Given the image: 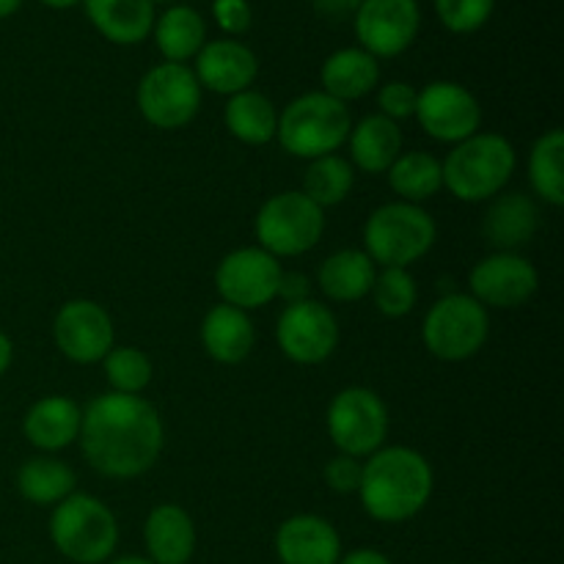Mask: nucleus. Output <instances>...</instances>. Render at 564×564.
<instances>
[{"mask_svg": "<svg viewBox=\"0 0 564 564\" xmlns=\"http://www.w3.org/2000/svg\"><path fill=\"white\" fill-rule=\"evenodd\" d=\"M372 303L383 317L400 319L413 312L419 301V286L411 270L405 268H380L372 284Z\"/></svg>", "mask_w": 564, "mask_h": 564, "instance_id": "nucleus-34", "label": "nucleus"}, {"mask_svg": "<svg viewBox=\"0 0 564 564\" xmlns=\"http://www.w3.org/2000/svg\"><path fill=\"white\" fill-rule=\"evenodd\" d=\"M11 361H14V345H11L9 336L0 330V378H3L6 372H9Z\"/></svg>", "mask_w": 564, "mask_h": 564, "instance_id": "nucleus-42", "label": "nucleus"}, {"mask_svg": "<svg viewBox=\"0 0 564 564\" xmlns=\"http://www.w3.org/2000/svg\"><path fill=\"white\" fill-rule=\"evenodd\" d=\"M516 147L499 132H477L455 143L446 160H441L444 187L466 204L490 202L499 196L516 174Z\"/></svg>", "mask_w": 564, "mask_h": 564, "instance_id": "nucleus-3", "label": "nucleus"}, {"mask_svg": "<svg viewBox=\"0 0 564 564\" xmlns=\"http://www.w3.org/2000/svg\"><path fill=\"white\" fill-rule=\"evenodd\" d=\"M279 297H284V303L290 306V303H301V301H308L312 297V281H308V275L303 273H281V281H279Z\"/></svg>", "mask_w": 564, "mask_h": 564, "instance_id": "nucleus-39", "label": "nucleus"}, {"mask_svg": "<svg viewBox=\"0 0 564 564\" xmlns=\"http://www.w3.org/2000/svg\"><path fill=\"white\" fill-rule=\"evenodd\" d=\"M378 264L367 257L364 248H345L336 251L319 264L317 286L328 301L358 303L372 292Z\"/></svg>", "mask_w": 564, "mask_h": 564, "instance_id": "nucleus-26", "label": "nucleus"}, {"mask_svg": "<svg viewBox=\"0 0 564 564\" xmlns=\"http://www.w3.org/2000/svg\"><path fill=\"white\" fill-rule=\"evenodd\" d=\"M352 185H356V169L350 160L341 154H325V158L308 160L301 193L312 198L319 209H328L345 202L352 193Z\"/></svg>", "mask_w": 564, "mask_h": 564, "instance_id": "nucleus-32", "label": "nucleus"}, {"mask_svg": "<svg viewBox=\"0 0 564 564\" xmlns=\"http://www.w3.org/2000/svg\"><path fill=\"white\" fill-rule=\"evenodd\" d=\"M193 61H196L193 75H196L198 86L213 94H224V97L248 91L259 75L257 53L240 39H213L198 50Z\"/></svg>", "mask_w": 564, "mask_h": 564, "instance_id": "nucleus-17", "label": "nucleus"}, {"mask_svg": "<svg viewBox=\"0 0 564 564\" xmlns=\"http://www.w3.org/2000/svg\"><path fill=\"white\" fill-rule=\"evenodd\" d=\"M224 124L229 135L246 143V147H268L270 141H275L279 110H275L273 99L264 97L262 91L248 88V91L226 99Z\"/></svg>", "mask_w": 564, "mask_h": 564, "instance_id": "nucleus-28", "label": "nucleus"}, {"mask_svg": "<svg viewBox=\"0 0 564 564\" xmlns=\"http://www.w3.org/2000/svg\"><path fill=\"white\" fill-rule=\"evenodd\" d=\"M416 97L419 91L405 80H389L383 86H378V113L386 119L397 121L413 119L416 113Z\"/></svg>", "mask_w": 564, "mask_h": 564, "instance_id": "nucleus-36", "label": "nucleus"}, {"mask_svg": "<svg viewBox=\"0 0 564 564\" xmlns=\"http://www.w3.org/2000/svg\"><path fill=\"white\" fill-rule=\"evenodd\" d=\"M350 127L352 119L345 102L325 91H306L281 110L275 138L292 158L317 160L339 152L347 143Z\"/></svg>", "mask_w": 564, "mask_h": 564, "instance_id": "nucleus-4", "label": "nucleus"}, {"mask_svg": "<svg viewBox=\"0 0 564 564\" xmlns=\"http://www.w3.org/2000/svg\"><path fill=\"white\" fill-rule=\"evenodd\" d=\"M361 471L364 460L350 455H336L325 463L323 477L334 494H358V485H361Z\"/></svg>", "mask_w": 564, "mask_h": 564, "instance_id": "nucleus-38", "label": "nucleus"}, {"mask_svg": "<svg viewBox=\"0 0 564 564\" xmlns=\"http://www.w3.org/2000/svg\"><path fill=\"white\" fill-rule=\"evenodd\" d=\"M336 564H391V560L378 549H356L341 554Z\"/></svg>", "mask_w": 564, "mask_h": 564, "instance_id": "nucleus-41", "label": "nucleus"}, {"mask_svg": "<svg viewBox=\"0 0 564 564\" xmlns=\"http://www.w3.org/2000/svg\"><path fill=\"white\" fill-rule=\"evenodd\" d=\"M77 441L97 474L108 479H135L160 460L165 427L149 400L108 391L83 408Z\"/></svg>", "mask_w": 564, "mask_h": 564, "instance_id": "nucleus-1", "label": "nucleus"}, {"mask_svg": "<svg viewBox=\"0 0 564 564\" xmlns=\"http://www.w3.org/2000/svg\"><path fill=\"white\" fill-rule=\"evenodd\" d=\"M435 474L427 457L411 446H380L364 460L358 499L378 523L413 521L433 499Z\"/></svg>", "mask_w": 564, "mask_h": 564, "instance_id": "nucleus-2", "label": "nucleus"}, {"mask_svg": "<svg viewBox=\"0 0 564 564\" xmlns=\"http://www.w3.org/2000/svg\"><path fill=\"white\" fill-rule=\"evenodd\" d=\"M538 229V204L529 196H523V193H499L496 198H490V207L482 220V231L485 240H488L496 251L518 253V248L532 242Z\"/></svg>", "mask_w": 564, "mask_h": 564, "instance_id": "nucleus-23", "label": "nucleus"}, {"mask_svg": "<svg viewBox=\"0 0 564 564\" xmlns=\"http://www.w3.org/2000/svg\"><path fill=\"white\" fill-rule=\"evenodd\" d=\"M347 147H350L352 169H361L364 174L372 176L386 174L394 165V160L405 152L400 124L380 113L364 116L358 124H352Z\"/></svg>", "mask_w": 564, "mask_h": 564, "instance_id": "nucleus-25", "label": "nucleus"}, {"mask_svg": "<svg viewBox=\"0 0 564 564\" xmlns=\"http://www.w3.org/2000/svg\"><path fill=\"white\" fill-rule=\"evenodd\" d=\"M386 174H389V185L394 191L397 202L419 204L422 207L427 198L444 191V169H441V160L435 154L422 152V149L402 152Z\"/></svg>", "mask_w": 564, "mask_h": 564, "instance_id": "nucleus-30", "label": "nucleus"}, {"mask_svg": "<svg viewBox=\"0 0 564 564\" xmlns=\"http://www.w3.org/2000/svg\"><path fill=\"white\" fill-rule=\"evenodd\" d=\"M83 408L72 397L50 394L33 402L22 419V433L28 444L42 455H55L80 438Z\"/></svg>", "mask_w": 564, "mask_h": 564, "instance_id": "nucleus-19", "label": "nucleus"}, {"mask_svg": "<svg viewBox=\"0 0 564 564\" xmlns=\"http://www.w3.org/2000/svg\"><path fill=\"white\" fill-rule=\"evenodd\" d=\"M361 6V0H314V9L319 11L328 20H345V17H352Z\"/></svg>", "mask_w": 564, "mask_h": 564, "instance_id": "nucleus-40", "label": "nucleus"}, {"mask_svg": "<svg viewBox=\"0 0 564 564\" xmlns=\"http://www.w3.org/2000/svg\"><path fill=\"white\" fill-rule=\"evenodd\" d=\"M253 231H257L259 248L270 257H303L323 240L325 209H319L301 191L275 193L259 207Z\"/></svg>", "mask_w": 564, "mask_h": 564, "instance_id": "nucleus-8", "label": "nucleus"}, {"mask_svg": "<svg viewBox=\"0 0 564 564\" xmlns=\"http://www.w3.org/2000/svg\"><path fill=\"white\" fill-rule=\"evenodd\" d=\"M253 345H257V328L248 312L218 303L204 314L202 347L213 361L235 367L251 356Z\"/></svg>", "mask_w": 564, "mask_h": 564, "instance_id": "nucleus-22", "label": "nucleus"}, {"mask_svg": "<svg viewBox=\"0 0 564 564\" xmlns=\"http://www.w3.org/2000/svg\"><path fill=\"white\" fill-rule=\"evenodd\" d=\"M325 427L339 455L367 460L389 438V408L378 391L347 386L330 400Z\"/></svg>", "mask_w": 564, "mask_h": 564, "instance_id": "nucleus-9", "label": "nucleus"}, {"mask_svg": "<svg viewBox=\"0 0 564 564\" xmlns=\"http://www.w3.org/2000/svg\"><path fill=\"white\" fill-rule=\"evenodd\" d=\"M319 83L328 97L339 102H356V99L369 97L380 86V64L375 55L361 47H341L325 58L319 69Z\"/></svg>", "mask_w": 564, "mask_h": 564, "instance_id": "nucleus-24", "label": "nucleus"}, {"mask_svg": "<svg viewBox=\"0 0 564 564\" xmlns=\"http://www.w3.org/2000/svg\"><path fill=\"white\" fill-rule=\"evenodd\" d=\"M438 240L433 215L419 204L389 202L364 224V251L378 268H411Z\"/></svg>", "mask_w": 564, "mask_h": 564, "instance_id": "nucleus-6", "label": "nucleus"}, {"mask_svg": "<svg viewBox=\"0 0 564 564\" xmlns=\"http://www.w3.org/2000/svg\"><path fill=\"white\" fill-rule=\"evenodd\" d=\"M50 543L75 564H102L119 545V523L110 507L91 494H72L53 507Z\"/></svg>", "mask_w": 564, "mask_h": 564, "instance_id": "nucleus-5", "label": "nucleus"}, {"mask_svg": "<svg viewBox=\"0 0 564 564\" xmlns=\"http://www.w3.org/2000/svg\"><path fill=\"white\" fill-rule=\"evenodd\" d=\"M284 268L259 246L237 248L226 253L215 268V290L226 306L253 312L279 297V281Z\"/></svg>", "mask_w": 564, "mask_h": 564, "instance_id": "nucleus-11", "label": "nucleus"}, {"mask_svg": "<svg viewBox=\"0 0 564 564\" xmlns=\"http://www.w3.org/2000/svg\"><path fill=\"white\" fill-rule=\"evenodd\" d=\"M75 471L53 455L28 457L17 471V490L36 507H55L75 494Z\"/></svg>", "mask_w": 564, "mask_h": 564, "instance_id": "nucleus-29", "label": "nucleus"}, {"mask_svg": "<svg viewBox=\"0 0 564 564\" xmlns=\"http://www.w3.org/2000/svg\"><path fill=\"white\" fill-rule=\"evenodd\" d=\"M22 3L25 0H0V20H9L11 14H17L22 9Z\"/></svg>", "mask_w": 564, "mask_h": 564, "instance_id": "nucleus-43", "label": "nucleus"}, {"mask_svg": "<svg viewBox=\"0 0 564 564\" xmlns=\"http://www.w3.org/2000/svg\"><path fill=\"white\" fill-rule=\"evenodd\" d=\"M213 17L215 25L229 39H240L253 25V9L248 0H213Z\"/></svg>", "mask_w": 564, "mask_h": 564, "instance_id": "nucleus-37", "label": "nucleus"}, {"mask_svg": "<svg viewBox=\"0 0 564 564\" xmlns=\"http://www.w3.org/2000/svg\"><path fill=\"white\" fill-rule=\"evenodd\" d=\"M154 3V9H158V6H171V0H152Z\"/></svg>", "mask_w": 564, "mask_h": 564, "instance_id": "nucleus-46", "label": "nucleus"}, {"mask_svg": "<svg viewBox=\"0 0 564 564\" xmlns=\"http://www.w3.org/2000/svg\"><path fill=\"white\" fill-rule=\"evenodd\" d=\"M275 556L281 564H336L341 556V538L330 521L303 512L279 527Z\"/></svg>", "mask_w": 564, "mask_h": 564, "instance_id": "nucleus-18", "label": "nucleus"}, {"mask_svg": "<svg viewBox=\"0 0 564 564\" xmlns=\"http://www.w3.org/2000/svg\"><path fill=\"white\" fill-rule=\"evenodd\" d=\"M529 185L551 207L564 204V132L549 130L529 152Z\"/></svg>", "mask_w": 564, "mask_h": 564, "instance_id": "nucleus-31", "label": "nucleus"}, {"mask_svg": "<svg viewBox=\"0 0 564 564\" xmlns=\"http://www.w3.org/2000/svg\"><path fill=\"white\" fill-rule=\"evenodd\" d=\"M358 47L375 58H397L416 42L422 31L419 0H361L352 14Z\"/></svg>", "mask_w": 564, "mask_h": 564, "instance_id": "nucleus-14", "label": "nucleus"}, {"mask_svg": "<svg viewBox=\"0 0 564 564\" xmlns=\"http://www.w3.org/2000/svg\"><path fill=\"white\" fill-rule=\"evenodd\" d=\"M147 560L154 564H187L196 554V523L180 505H158L143 523Z\"/></svg>", "mask_w": 564, "mask_h": 564, "instance_id": "nucleus-20", "label": "nucleus"}, {"mask_svg": "<svg viewBox=\"0 0 564 564\" xmlns=\"http://www.w3.org/2000/svg\"><path fill=\"white\" fill-rule=\"evenodd\" d=\"M490 336V314L468 292H449L427 308L422 323V341L438 361H468L485 347Z\"/></svg>", "mask_w": 564, "mask_h": 564, "instance_id": "nucleus-7", "label": "nucleus"}, {"mask_svg": "<svg viewBox=\"0 0 564 564\" xmlns=\"http://www.w3.org/2000/svg\"><path fill=\"white\" fill-rule=\"evenodd\" d=\"M152 36L169 64H187L207 44V22L193 6L171 3L154 17Z\"/></svg>", "mask_w": 564, "mask_h": 564, "instance_id": "nucleus-27", "label": "nucleus"}, {"mask_svg": "<svg viewBox=\"0 0 564 564\" xmlns=\"http://www.w3.org/2000/svg\"><path fill=\"white\" fill-rule=\"evenodd\" d=\"M53 341L69 361L102 364L116 347V328L105 306L88 297H75L58 308L53 319Z\"/></svg>", "mask_w": 564, "mask_h": 564, "instance_id": "nucleus-16", "label": "nucleus"}, {"mask_svg": "<svg viewBox=\"0 0 564 564\" xmlns=\"http://www.w3.org/2000/svg\"><path fill=\"white\" fill-rule=\"evenodd\" d=\"M42 6H47V9H58V11H66V9H75V6H80L83 0H39Z\"/></svg>", "mask_w": 564, "mask_h": 564, "instance_id": "nucleus-44", "label": "nucleus"}, {"mask_svg": "<svg viewBox=\"0 0 564 564\" xmlns=\"http://www.w3.org/2000/svg\"><path fill=\"white\" fill-rule=\"evenodd\" d=\"M110 564H154V562L147 560V556H119V560H113Z\"/></svg>", "mask_w": 564, "mask_h": 564, "instance_id": "nucleus-45", "label": "nucleus"}, {"mask_svg": "<svg viewBox=\"0 0 564 564\" xmlns=\"http://www.w3.org/2000/svg\"><path fill=\"white\" fill-rule=\"evenodd\" d=\"M339 339L341 330L336 314L314 297L284 306L275 323V341L281 352L301 367H317L328 361L339 347Z\"/></svg>", "mask_w": 564, "mask_h": 564, "instance_id": "nucleus-12", "label": "nucleus"}, {"mask_svg": "<svg viewBox=\"0 0 564 564\" xmlns=\"http://www.w3.org/2000/svg\"><path fill=\"white\" fill-rule=\"evenodd\" d=\"M433 6L446 31L468 36V33H477L479 28L488 25L496 0H433Z\"/></svg>", "mask_w": 564, "mask_h": 564, "instance_id": "nucleus-35", "label": "nucleus"}, {"mask_svg": "<svg viewBox=\"0 0 564 564\" xmlns=\"http://www.w3.org/2000/svg\"><path fill=\"white\" fill-rule=\"evenodd\" d=\"M83 9L94 31L121 47L147 42L158 17L152 0H83Z\"/></svg>", "mask_w": 564, "mask_h": 564, "instance_id": "nucleus-21", "label": "nucleus"}, {"mask_svg": "<svg viewBox=\"0 0 564 564\" xmlns=\"http://www.w3.org/2000/svg\"><path fill=\"white\" fill-rule=\"evenodd\" d=\"M202 91L191 66L163 61L138 83V113L158 130H182L202 110Z\"/></svg>", "mask_w": 564, "mask_h": 564, "instance_id": "nucleus-10", "label": "nucleus"}, {"mask_svg": "<svg viewBox=\"0 0 564 564\" xmlns=\"http://www.w3.org/2000/svg\"><path fill=\"white\" fill-rule=\"evenodd\" d=\"M540 286L538 268L521 253L494 251L479 259L468 273V295L485 308H521Z\"/></svg>", "mask_w": 564, "mask_h": 564, "instance_id": "nucleus-15", "label": "nucleus"}, {"mask_svg": "<svg viewBox=\"0 0 564 564\" xmlns=\"http://www.w3.org/2000/svg\"><path fill=\"white\" fill-rule=\"evenodd\" d=\"M105 378H108L110 391L116 394H135L141 397V391H147V386L152 383V361L143 350L130 345L113 347L108 356L102 358Z\"/></svg>", "mask_w": 564, "mask_h": 564, "instance_id": "nucleus-33", "label": "nucleus"}, {"mask_svg": "<svg viewBox=\"0 0 564 564\" xmlns=\"http://www.w3.org/2000/svg\"><path fill=\"white\" fill-rule=\"evenodd\" d=\"M424 132L438 143H460L482 127V105L463 83L433 80L419 91L416 113Z\"/></svg>", "mask_w": 564, "mask_h": 564, "instance_id": "nucleus-13", "label": "nucleus"}]
</instances>
